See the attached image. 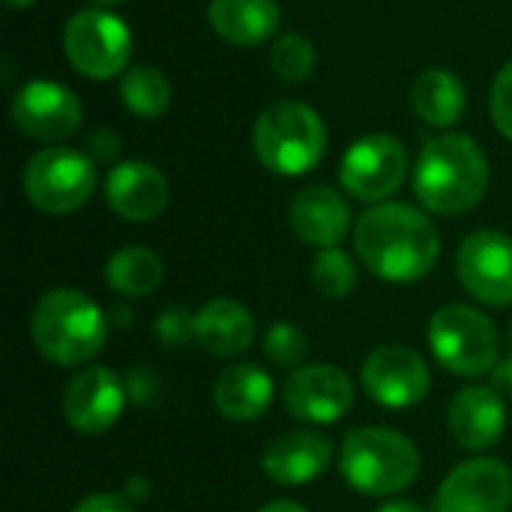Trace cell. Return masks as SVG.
I'll return each mask as SVG.
<instances>
[{"label": "cell", "instance_id": "1", "mask_svg": "<svg viewBox=\"0 0 512 512\" xmlns=\"http://www.w3.org/2000/svg\"><path fill=\"white\" fill-rule=\"evenodd\" d=\"M354 249L369 273L387 282L423 279L441 252L438 231L411 204H378L354 228Z\"/></svg>", "mask_w": 512, "mask_h": 512}, {"label": "cell", "instance_id": "2", "mask_svg": "<svg viewBox=\"0 0 512 512\" xmlns=\"http://www.w3.org/2000/svg\"><path fill=\"white\" fill-rule=\"evenodd\" d=\"M486 186V156L468 135L450 132L426 141L414 168V192L426 210L441 216L468 213L483 201Z\"/></svg>", "mask_w": 512, "mask_h": 512}, {"label": "cell", "instance_id": "3", "mask_svg": "<svg viewBox=\"0 0 512 512\" xmlns=\"http://www.w3.org/2000/svg\"><path fill=\"white\" fill-rule=\"evenodd\" d=\"M30 333L45 360L57 366H78L102 351L108 324L87 294L75 288H54L39 297Z\"/></svg>", "mask_w": 512, "mask_h": 512}, {"label": "cell", "instance_id": "4", "mask_svg": "<svg viewBox=\"0 0 512 512\" xmlns=\"http://www.w3.org/2000/svg\"><path fill=\"white\" fill-rule=\"evenodd\" d=\"M252 144L264 168L282 177H300L324 159L327 129L315 108L285 99L258 114Z\"/></svg>", "mask_w": 512, "mask_h": 512}, {"label": "cell", "instance_id": "5", "mask_svg": "<svg viewBox=\"0 0 512 512\" xmlns=\"http://www.w3.org/2000/svg\"><path fill=\"white\" fill-rule=\"evenodd\" d=\"M345 480L363 495H396L408 489L420 471V453L414 441L393 429H354L348 432L339 456Z\"/></svg>", "mask_w": 512, "mask_h": 512}, {"label": "cell", "instance_id": "6", "mask_svg": "<svg viewBox=\"0 0 512 512\" xmlns=\"http://www.w3.org/2000/svg\"><path fill=\"white\" fill-rule=\"evenodd\" d=\"M429 345L444 369L462 378H480L498 369V330L471 306H444L429 321Z\"/></svg>", "mask_w": 512, "mask_h": 512}, {"label": "cell", "instance_id": "7", "mask_svg": "<svg viewBox=\"0 0 512 512\" xmlns=\"http://www.w3.org/2000/svg\"><path fill=\"white\" fill-rule=\"evenodd\" d=\"M21 183L36 210L66 216L90 201L96 189V165L81 150L45 147L24 165Z\"/></svg>", "mask_w": 512, "mask_h": 512}, {"label": "cell", "instance_id": "8", "mask_svg": "<svg viewBox=\"0 0 512 512\" xmlns=\"http://www.w3.org/2000/svg\"><path fill=\"white\" fill-rule=\"evenodd\" d=\"M63 51L72 69L84 78H114L126 69L132 54V33L129 27L102 9L75 12L63 30Z\"/></svg>", "mask_w": 512, "mask_h": 512}, {"label": "cell", "instance_id": "9", "mask_svg": "<svg viewBox=\"0 0 512 512\" xmlns=\"http://www.w3.org/2000/svg\"><path fill=\"white\" fill-rule=\"evenodd\" d=\"M342 186L360 201L390 198L408 177V153L393 135H366L342 159Z\"/></svg>", "mask_w": 512, "mask_h": 512}, {"label": "cell", "instance_id": "10", "mask_svg": "<svg viewBox=\"0 0 512 512\" xmlns=\"http://www.w3.org/2000/svg\"><path fill=\"white\" fill-rule=\"evenodd\" d=\"M282 402L291 417L312 426H327L342 420L354 405V384L339 366L315 363L300 366L288 375Z\"/></svg>", "mask_w": 512, "mask_h": 512}, {"label": "cell", "instance_id": "11", "mask_svg": "<svg viewBox=\"0 0 512 512\" xmlns=\"http://www.w3.org/2000/svg\"><path fill=\"white\" fill-rule=\"evenodd\" d=\"M432 384L426 360L402 345L375 348L363 363V387L384 408H411L426 399Z\"/></svg>", "mask_w": 512, "mask_h": 512}, {"label": "cell", "instance_id": "12", "mask_svg": "<svg viewBox=\"0 0 512 512\" xmlns=\"http://www.w3.org/2000/svg\"><path fill=\"white\" fill-rule=\"evenodd\" d=\"M456 270L468 294L489 306L512 303V240L498 231H477L459 246Z\"/></svg>", "mask_w": 512, "mask_h": 512}, {"label": "cell", "instance_id": "13", "mask_svg": "<svg viewBox=\"0 0 512 512\" xmlns=\"http://www.w3.org/2000/svg\"><path fill=\"white\" fill-rule=\"evenodd\" d=\"M512 471L498 459H471L441 483L435 512H510Z\"/></svg>", "mask_w": 512, "mask_h": 512}, {"label": "cell", "instance_id": "14", "mask_svg": "<svg viewBox=\"0 0 512 512\" xmlns=\"http://www.w3.org/2000/svg\"><path fill=\"white\" fill-rule=\"evenodd\" d=\"M12 123L33 141H63L81 126V102L54 81H30L12 96Z\"/></svg>", "mask_w": 512, "mask_h": 512}, {"label": "cell", "instance_id": "15", "mask_svg": "<svg viewBox=\"0 0 512 512\" xmlns=\"http://www.w3.org/2000/svg\"><path fill=\"white\" fill-rule=\"evenodd\" d=\"M126 405V387L108 366L81 369L63 390V417L75 432H108Z\"/></svg>", "mask_w": 512, "mask_h": 512}, {"label": "cell", "instance_id": "16", "mask_svg": "<svg viewBox=\"0 0 512 512\" xmlns=\"http://www.w3.org/2000/svg\"><path fill=\"white\" fill-rule=\"evenodd\" d=\"M108 207L129 222H150L165 213L171 189L165 174L150 162H120L105 183Z\"/></svg>", "mask_w": 512, "mask_h": 512}, {"label": "cell", "instance_id": "17", "mask_svg": "<svg viewBox=\"0 0 512 512\" xmlns=\"http://www.w3.org/2000/svg\"><path fill=\"white\" fill-rule=\"evenodd\" d=\"M333 444L321 432L294 429L267 444L261 453L264 474L279 486H303L315 477H321L330 468Z\"/></svg>", "mask_w": 512, "mask_h": 512}, {"label": "cell", "instance_id": "18", "mask_svg": "<svg viewBox=\"0 0 512 512\" xmlns=\"http://www.w3.org/2000/svg\"><path fill=\"white\" fill-rule=\"evenodd\" d=\"M450 435L465 450H489L498 444L507 426V408L492 387H465L456 393L447 411Z\"/></svg>", "mask_w": 512, "mask_h": 512}, {"label": "cell", "instance_id": "19", "mask_svg": "<svg viewBox=\"0 0 512 512\" xmlns=\"http://www.w3.org/2000/svg\"><path fill=\"white\" fill-rule=\"evenodd\" d=\"M288 222L303 243L333 249L351 228V207L336 189L309 186L294 195Z\"/></svg>", "mask_w": 512, "mask_h": 512}, {"label": "cell", "instance_id": "20", "mask_svg": "<svg viewBox=\"0 0 512 512\" xmlns=\"http://www.w3.org/2000/svg\"><path fill=\"white\" fill-rule=\"evenodd\" d=\"M195 339L213 357H237L255 342V321L246 306L228 297H216L195 315Z\"/></svg>", "mask_w": 512, "mask_h": 512}, {"label": "cell", "instance_id": "21", "mask_svg": "<svg viewBox=\"0 0 512 512\" xmlns=\"http://www.w3.org/2000/svg\"><path fill=\"white\" fill-rule=\"evenodd\" d=\"M273 402V381L255 363L228 366L213 381V405L225 420L252 423Z\"/></svg>", "mask_w": 512, "mask_h": 512}, {"label": "cell", "instance_id": "22", "mask_svg": "<svg viewBox=\"0 0 512 512\" xmlns=\"http://www.w3.org/2000/svg\"><path fill=\"white\" fill-rule=\"evenodd\" d=\"M207 21L216 36L237 48H255L279 27L276 0H210Z\"/></svg>", "mask_w": 512, "mask_h": 512}, {"label": "cell", "instance_id": "23", "mask_svg": "<svg viewBox=\"0 0 512 512\" xmlns=\"http://www.w3.org/2000/svg\"><path fill=\"white\" fill-rule=\"evenodd\" d=\"M465 84L447 69H426L411 87V105L420 120L432 126H453L465 114Z\"/></svg>", "mask_w": 512, "mask_h": 512}, {"label": "cell", "instance_id": "24", "mask_svg": "<svg viewBox=\"0 0 512 512\" xmlns=\"http://www.w3.org/2000/svg\"><path fill=\"white\" fill-rule=\"evenodd\" d=\"M105 279H108V288L114 294L138 300V297L153 294L162 285L165 264L147 246H126V249L111 255V261L105 267Z\"/></svg>", "mask_w": 512, "mask_h": 512}, {"label": "cell", "instance_id": "25", "mask_svg": "<svg viewBox=\"0 0 512 512\" xmlns=\"http://www.w3.org/2000/svg\"><path fill=\"white\" fill-rule=\"evenodd\" d=\"M120 99L138 117H159L171 105V84L156 66H132L120 78Z\"/></svg>", "mask_w": 512, "mask_h": 512}, {"label": "cell", "instance_id": "26", "mask_svg": "<svg viewBox=\"0 0 512 512\" xmlns=\"http://www.w3.org/2000/svg\"><path fill=\"white\" fill-rule=\"evenodd\" d=\"M309 279L321 297L342 300L357 285V267L339 246H333V249H321L315 255V261L309 267Z\"/></svg>", "mask_w": 512, "mask_h": 512}, {"label": "cell", "instance_id": "27", "mask_svg": "<svg viewBox=\"0 0 512 512\" xmlns=\"http://www.w3.org/2000/svg\"><path fill=\"white\" fill-rule=\"evenodd\" d=\"M315 60V45L300 33H285L270 48V66L288 84L306 81L315 72Z\"/></svg>", "mask_w": 512, "mask_h": 512}, {"label": "cell", "instance_id": "28", "mask_svg": "<svg viewBox=\"0 0 512 512\" xmlns=\"http://www.w3.org/2000/svg\"><path fill=\"white\" fill-rule=\"evenodd\" d=\"M264 354L285 369H297L306 357V336L297 324L279 321L264 336Z\"/></svg>", "mask_w": 512, "mask_h": 512}, {"label": "cell", "instance_id": "29", "mask_svg": "<svg viewBox=\"0 0 512 512\" xmlns=\"http://www.w3.org/2000/svg\"><path fill=\"white\" fill-rule=\"evenodd\" d=\"M156 336L165 348H180L195 336V315H189L180 306H171L156 321Z\"/></svg>", "mask_w": 512, "mask_h": 512}, {"label": "cell", "instance_id": "30", "mask_svg": "<svg viewBox=\"0 0 512 512\" xmlns=\"http://www.w3.org/2000/svg\"><path fill=\"white\" fill-rule=\"evenodd\" d=\"M492 120L498 126V132H504L512 141V60L498 72L495 84H492Z\"/></svg>", "mask_w": 512, "mask_h": 512}, {"label": "cell", "instance_id": "31", "mask_svg": "<svg viewBox=\"0 0 512 512\" xmlns=\"http://www.w3.org/2000/svg\"><path fill=\"white\" fill-rule=\"evenodd\" d=\"M87 150H90V159H96V162H108V159H114V156L120 153V138H117L108 126H99V129H93V132H90V138H87Z\"/></svg>", "mask_w": 512, "mask_h": 512}, {"label": "cell", "instance_id": "32", "mask_svg": "<svg viewBox=\"0 0 512 512\" xmlns=\"http://www.w3.org/2000/svg\"><path fill=\"white\" fill-rule=\"evenodd\" d=\"M72 512H135L123 495H93Z\"/></svg>", "mask_w": 512, "mask_h": 512}, {"label": "cell", "instance_id": "33", "mask_svg": "<svg viewBox=\"0 0 512 512\" xmlns=\"http://www.w3.org/2000/svg\"><path fill=\"white\" fill-rule=\"evenodd\" d=\"M495 381H498L501 387H507V390L512 393V321H510V330H507V357H504V363L498 366Z\"/></svg>", "mask_w": 512, "mask_h": 512}, {"label": "cell", "instance_id": "34", "mask_svg": "<svg viewBox=\"0 0 512 512\" xmlns=\"http://www.w3.org/2000/svg\"><path fill=\"white\" fill-rule=\"evenodd\" d=\"M258 512H306L300 504H294V501H273V504H267V507H261Z\"/></svg>", "mask_w": 512, "mask_h": 512}, {"label": "cell", "instance_id": "35", "mask_svg": "<svg viewBox=\"0 0 512 512\" xmlns=\"http://www.w3.org/2000/svg\"><path fill=\"white\" fill-rule=\"evenodd\" d=\"M378 512H426V510H420L417 504H408V501H393V504H384Z\"/></svg>", "mask_w": 512, "mask_h": 512}, {"label": "cell", "instance_id": "36", "mask_svg": "<svg viewBox=\"0 0 512 512\" xmlns=\"http://www.w3.org/2000/svg\"><path fill=\"white\" fill-rule=\"evenodd\" d=\"M3 3H6L9 9H24V6H33L36 0H3Z\"/></svg>", "mask_w": 512, "mask_h": 512}, {"label": "cell", "instance_id": "37", "mask_svg": "<svg viewBox=\"0 0 512 512\" xmlns=\"http://www.w3.org/2000/svg\"><path fill=\"white\" fill-rule=\"evenodd\" d=\"M93 3H102V6H114V3H126V0H93Z\"/></svg>", "mask_w": 512, "mask_h": 512}]
</instances>
